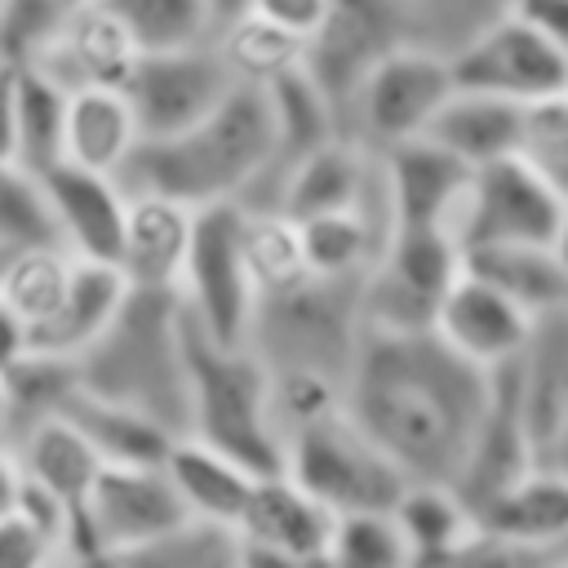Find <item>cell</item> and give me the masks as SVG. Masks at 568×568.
<instances>
[{"label": "cell", "mask_w": 568, "mask_h": 568, "mask_svg": "<svg viewBox=\"0 0 568 568\" xmlns=\"http://www.w3.org/2000/svg\"><path fill=\"white\" fill-rule=\"evenodd\" d=\"M488 390L493 373L462 359L430 328H364L342 408L395 457L408 479L453 484L488 408Z\"/></svg>", "instance_id": "obj_1"}, {"label": "cell", "mask_w": 568, "mask_h": 568, "mask_svg": "<svg viewBox=\"0 0 568 568\" xmlns=\"http://www.w3.org/2000/svg\"><path fill=\"white\" fill-rule=\"evenodd\" d=\"M275 155V111L262 84H231L195 124L142 138L115 173L124 191H155L191 209L244 200Z\"/></svg>", "instance_id": "obj_2"}, {"label": "cell", "mask_w": 568, "mask_h": 568, "mask_svg": "<svg viewBox=\"0 0 568 568\" xmlns=\"http://www.w3.org/2000/svg\"><path fill=\"white\" fill-rule=\"evenodd\" d=\"M80 390L124 404L164 430H186L182 302L173 288H129L111 324L75 359Z\"/></svg>", "instance_id": "obj_3"}, {"label": "cell", "mask_w": 568, "mask_h": 568, "mask_svg": "<svg viewBox=\"0 0 568 568\" xmlns=\"http://www.w3.org/2000/svg\"><path fill=\"white\" fill-rule=\"evenodd\" d=\"M359 280L364 275H302L288 288L257 293L244 346L266 373H320L346 386L364 337Z\"/></svg>", "instance_id": "obj_4"}, {"label": "cell", "mask_w": 568, "mask_h": 568, "mask_svg": "<svg viewBox=\"0 0 568 568\" xmlns=\"http://www.w3.org/2000/svg\"><path fill=\"white\" fill-rule=\"evenodd\" d=\"M186 351V435L231 453L253 475L280 470V430L271 422L266 368L248 346L204 337L182 311Z\"/></svg>", "instance_id": "obj_5"}, {"label": "cell", "mask_w": 568, "mask_h": 568, "mask_svg": "<svg viewBox=\"0 0 568 568\" xmlns=\"http://www.w3.org/2000/svg\"><path fill=\"white\" fill-rule=\"evenodd\" d=\"M280 470L315 493L328 510H390L408 475L395 457L351 422L346 408H333L284 435Z\"/></svg>", "instance_id": "obj_6"}, {"label": "cell", "mask_w": 568, "mask_h": 568, "mask_svg": "<svg viewBox=\"0 0 568 568\" xmlns=\"http://www.w3.org/2000/svg\"><path fill=\"white\" fill-rule=\"evenodd\" d=\"M186 515L160 462H102L67 541V559H124Z\"/></svg>", "instance_id": "obj_7"}, {"label": "cell", "mask_w": 568, "mask_h": 568, "mask_svg": "<svg viewBox=\"0 0 568 568\" xmlns=\"http://www.w3.org/2000/svg\"><path fill=\"white\" fill-rule=\"evenodd\" d=\"M462 271V244L448 226H390L382 253L359 280L364 328H430L444 288Z\"/></svg>", "instance_id": "obj_8"}, {"label": "cell", "mask_w": 568, "mask_h": 568, "mask_svg": "<svg viewBox=\"0 0 568 568\" xmlns=\"http://www.w3.org/2000/svg\"><path fill=\"white\" fill-rule=\"evenodd\" d=\"M448 93H453L448 58L435 49L395 40L359 75V84L342 111V133L359 138L373 151H386L395 142L422 138Z\"/></svg>", "instance_id": "obj_9"}, {"label": "cell", "mask_w": 568, "mask_h": 568, "mask_svg": "<svg viewBox=\"0 0 568 568\" xmlns=\"http://www.w3.org/2000/svg\"><path fill=\"white\" fill-rule=\"evenodd\" d=\"M240 213H244L240 200H217L195 209L191 248L178 280V302L186 320L222 346H244L248 315L257 302L240 248Z\"/></svg>", "instance_id": "obj_10"}, {"label": "cell", "mask_w": 568, "mask_h": 568, "mask_svg": "<svg viewBox=\"0 0 568 568\" xmlns=\"http://www.w3.org/2000/svg\"><path fill=\"white\" fill-rule=\"evenodd\" d=\"M564 213L568 200L537 164L524 155H501L470 173L453 235L462 253L493 244H555Z\"/></svg>", "instance_id": "obj_11"}, {"label": "cell", "mask_w": 568, "mask_h": 568, "mask_svg": "<svg viewBox=\"0 0 568 568\" xmlns=\"http://www.w3.org/2000/svg\"><path fill=\"white\" fill-rule=\"evenodd\" d=\"M462 559H568V475L532 462L484 497Z\"/></svg>", "instance_id": "obj_12"}, {"label": "cell", "mask_w": 568, "mask_h": 568, "mask_svg": "<svg viewBox=\"0 0 568 568\" xmlns=\"http://www.w3.org/2000/svg\"><path fill=\"white\" fill-rule=\"evenodd\" d=\"M453 89H475V93H497L510 102H532L568 89V58L537 31L528 27L515 9L479 27L466 44L448 53Z\"/></svg>", "instance_id": "obj_13"}, {"label": "cell", "mask_w": 568, "mask_h": 568, "mask_svg": "<svg viewBox=\"0 0 568 568\" xmlns=\"http://www.w3.org/2000/svg\"><path fill=\"white\" fill-rule=\"evenodd\" d=\"M235 84L231 67L222 62L217 44H186V49H160L138 53L124 75V98L133 106L142 138H164L186 124H195L204 111H213L226 89Z\"/></svg>", "instance_id": "obj_14"}, {"label": "cell", "mask_w": 568, "mask_h": 568, "mask_svg": "<svg viewBox=\"0 0 568 568\" xmlns=\"http://www.w3.org/2000/svg\"><path fill=\"white\" fill-rule=\"evenodd\" d=\"M333 519L337 510H328L293 475L262 470L235 515L240 564H324Z\"/></svg>", "instance_id": "obj_15"}, {"label": "cell", "mask_w": 568, "mask_h": 568, "mask_svg": "<svg viewBox=\"0 0 568 568\" xmlns=\"http://www.w3.org/2000/svg\"><path fill=\"white\" fill-rule=\"evenodd\" d=\"M430 333L453 346L462 359L479 364V368H501L510 359H519L528 333H532V311H524L510 293H501L493 280H484L479 271H470L462 262L457 280L444 288Z\"/></svg>", "instance_id": "obj_16"}, {"label": "cell", "mask_w": 568, "mask_h": 568, "mask_svg": "<svg viewBox=\"0 0 568 568\" xmlns=\"http://www.w3.org/2000/svg\"><path fill=\"white\" fill-rule=\"evenodd\" d=\"M395 40H399V22H395V4L390 0H333L324 22L306 36L302 71L333 102L337 124H342V111H346L359 75Z\"/></svg>", "instance_id": "obj_17"}, {"label": "cell", "mask_w": 568, "mask_h": 568, "mask_svg": "<svg viewBox=\"0 0 568 568\" xmlns=\"http://www.w3.org/2000/svg\"><path fill=\"white\" fill-rule=\"evenodd\" d=\"M36 182H40V195L53 222V240L71 257L115 262L124 204H129V191L120 186V178L58 160L44 173H36Z\"/></svg>", "instance_id": "obj_18"}, {"label": "cell", "mask_w": 568, "mask_h": 568, "mask_svg": "<svg viewBox=\"0 0 568 568\" xmlns=\"http://www.w3.org/2000/svg\"><path fill=\"white\" fill-rule=\"evenodd\" d=\"M382 173H386V200H390L395 226H448L453 231L475 169L422 133V138L386 146Z\"/></svg>", "instance_id": "obj_19"}, {"label": "cell", "mask_w": 568, "mask_h": 568, "mask_svg": "<svg viewBox=\"0 0 568 568\" xmlns=\"http://www.w3.org/2000/svg\"><path fill=\"white\" fill-rule=\"evenodd\" d=\"M195 209L155 191H129L115 271L129 288H173L182 280V262L191 248Z\"/></svg>", "instance_id": "obj_20"}, {"label": "cell", "mask_w": 568, "mask_h": 568, "mask_svg": "<svg viewBox=\"0 0 568 568\" xmlns=\"http://www.w3.org/2000/svg\"><path fill=\"white\" fill-rule=\"evenodd\" d=\"M133 58H138V44L120 27V18L102 0H93L80 13H71L27 62L71 93L84 84H124Z\"/></svg>", "instance_id": "obj_21"}, {"label": "cell", "mask_w": 568, "mask_h": 568, "mask_svg": "<svg viewBox=\"0 0 568 568\" xmlns=\"http://www.w3.org/2000/svg\"><path fill=\"white\" fill-rule=\"evenodd\" d=\"M515 382L532 453L541 457L568 413V306L532 315V333L515 359Z\"/></svg>", "instance_id": "obj_22"}, {"label": "cell", "mask_w": 568, "mask_h": 568, "mask_svg": "<svg viewBox=\"0 0 568 568\" xmlns=\"http://www.w3.org/2000/svg\"><path fill=\"white\" fill-rule=\"evenodd\" d=\"M129 284L115 271V262H89L75 257L71 266V284L58 302V311L31 328V351L36 355H53V359H80L84 346L111 324V315L120 311Z\"/></svg>", "instance_id": "obj_23"}, {"label": "cell", "mask_w": 568, "mask_h": 568, "mask_svg": "<svg viewBox=\"0 0 568 568\" xmlns=\"http://www.w3.org/2000/svg\"><path fill=\"white\" fill-rule=\"evenodd\" d=\"M22 475L31 484H40L44 493H53L75 524V510L93 484V475L102 470V453L93 448V439L67 417V413H49L40 422H31L22 435L9 439Z\"/></svg>", "instance_id": "obj_24"}, {"label": "cell", "mask_w": 568, "mask_h": 568, "mask_svg": "<svg viewBox=\"0 0 568 568\" xmlns=\"http://www.w3.org/2000/svg\"><path fill=\"white\" fill-rule=\"evenodd\" d=\"M138 142L142 133L120 84H84L67 93L62 160L98 173H120Z\"/></svg>", "instance_id": "obj_25"}, {"label": "cell", "mask_w": 568, "mask_h": 568, "mask_svg": "<svg viewBox=\"0 0 568 568\" xmlns=\"http://www.w3.org/2000/svg\"><path fill=\"white\" fill-rule=\"evenodd\" d=\"M160 466H164L173 493L182 497L186 515L217 519V524H235V515L253 488V470L244 462H235L231 453H222L186 430L169 439Z\"/></svg>", "instance_id": "obj_26"}, {"label": "cell", "mask_w": 568, "mask_h": 568, "mask_svg": "<svg viewBox=\"0 0 568 568\" xmlns=\"http://www.w3.org/2000/svg\"><path fill=\"white\" fill-rule=\"evenodd\" d=\"M519 120H524V102L475 93V89H453L430 115L426 138L448 146L470 169H479L488 160L519 155Z\"/></svg>", "instance_id": "obj_27"}, {"label": "cell", "mask_w": 568, "mask_h": 568, "mask_svg": "<svg viewBox=\"0 0 568 568\" xmlns=\"http://www.w3.org/2000/svg\"><path fill=\"white\" fill-rule=\"evenodd\" d=\"M404 541H408V559L426 564V559H462L470 537H475V510L466 506V497L444 484V479H408L390 506Z\"/></svg>", "instance_id": "obj_28"}, {"label": "cell", "mask_w": 568, "mask_h": 568, "mask_svg": "<svg viewBox=\"0 0 568 568\" xmlns=\"http://www.w3.org/2000/svg\"><path fill=\"white\" fill-rule=\"evenodd\" d=\"M386 209H333L302 217V253L311 275H364L390 235Z\"/></svg>", "instance_id": "obj_29"}, {"label": "cell", "mask_w": 568, "mask_h": 568, "mask_svg": "<svg viewBox=\"0 0 568 568\" xmlns=\"http://www.w3.org/2000/svg\"><path fill=\"white\" fill-rule=\"evenodd\" d=\"M462 262L484 280H493L532 315L568 306V266L555 253V244H493L462 253Z\"/></svg>", "instance_id": "obj_30"}, {"label": "cell", "mask_w": 568, "mask_h": 568, "mask_svg": "<svg viewBox=\"0 0 568 568\" xmlns=\"http://www.w3.org/2000/svg\"><path fill=\"white\" fill-rule=\"evenodd\" d=\"M213 44L222 53V62L231 67V75L240 84H275L280 75L297 71L302 67V53H306V40L284 31L280 22L253 13V9H240L235 18L217 22L213 31Z\"/></svg>", "instance_id": "obj_31"}, {"label": "cell", "mask_w": 568, "mask_h": 568, "mask_svg": "<svg viewBox=\"0 0 568 568\" xmlns=\"http://www.w3.org/2000/svg\"><path fill=\"white\" fill-rule=\"evenodd\" d=\"M62 129H67V89L49 80L40 67L18 62L13 80V164L27 173H44L62 160Z\"/></svg>", "instance_id": "obj_32"}, {"label": "cell", "mask_w": 568, "mask_h": 568, "mask_svg": "<svg viewBox=\"0 0 568 568\" xmlns=\"http://www.w3.org/2000/svg\"><path fill=\"white\" fill-rule=\"evenodd\" d=\"M62 413L93 439V448L102 453V462H160L173 430H164L160 422L124 408V404H111V399H98L89 390H75L67 395Z\"/></svg>", "instance_id": "obj_33"}, {"label": "cell", "mask_w": 568, "mask_h": 568, "mask_svg": "<svg viewBox=\"0 0 568 568\" xmlns=\"http://www.w3.org/2000/svg\"><path fill=\"white\" fill-rule=\"evenodd\" d=\"M71 266H75V257L58 240H40V244L13 248L0 262V302L27 328H36L58 311V302H62V293L71 284Z\"/></svg>", "instance_id": "obj_34"}, {"label": "cell", "mask_w": 568, "mask_h": 568, "mask_svg": "<svg viewBox=\"0 0 568 568\" xmlns=\"http://www.w3.org/2000/svg\"><path fill=\"white\" fill-rule=\"evenodd\" d=\"M240 248H244V266L257 293H275L297 284L306 271V253H302V231L284 209H248L240 204Z\"/></svg>", "instance_id": "obj_35"}, {"label": "cell", "mask_w": 568, "mask_h": 568, "mask_svg": "<svg viewBox=\"0 0 568 568\" xmlns=\"http://www.w3.org/2000/svg\"><path fill=\"white\" fill-rule=\"evenodd\" d=\"M138 53H160V49H186L204 44L217 31L213 0H102Z\"/></svg>", "instance_id": "obj_36"}, {"label": "cell", "mask_w": 568, "mask_h": 568, "mask_svg": "<svg viewBox=\"0 0 568 568\" xmlns=\"http://www.w3.org/2000/svg\"><path fill=\"white\" fill-rule=\"evenodd\" d=\"M390 4H395L399 40L435 49L444 58L510 9V0H390Z\"/></svg>", "instance_id": "obj_37"}, {"label": "cell", "mask_w": 568, "mask_h": 568, "mask_svg": "<svg viewBox=\"0 0 568 568\" xmlns=\"http://www.w3.org/2000/svg\"><path fill=\"white\" fill-rule=\"evenodd\" d=\"M120 564L226 568V564H240V537H235V524H217V519H200V515H182L173 528H164L160 537L142 541V546L129 550Z\"/></svg>", "instance_id": "obj_38"}, {"label": "cell", "mask_w": 568, "mask_h": 568, "mask_svg": "<svg viewBox=\"0 0 568 568\" xmlns=\"http://www.w3.org/2000/svg\"><path fill=\"white\" fill-rule=\"evenodd\" d=\"M324 564L346 568H399L408 559V541L390 510H342L333 519V541Z\"/></svg>", "instance_id": "obj_39"}, {"label": "cell", "mask_w": 568, "mask_h": 568, "mask_svg": "<svg viewBox=\"0 0 568 568\" xmlns=\"http://www.w3.org/2000/svg\"><path fill=\"white\" fill-rule=\"evenodd\" d=\"M40 240H53V222H49L36 173H27L13 160H0V253L40 244Z\"/></svg>", "instance_id": "obj_40"}, {"label": "cell", "mask_w": 568, "mask_h": 568, "mask_svg": "<svg viewBox=\"0 0 568 568\" xmlns=\"http://www.w3.org/2000/svg\"><path fill=\"white\" fill-rule=\"evenodd\" d=\"M519 155L528 164H537L555 186L568 178V93H550V98L524 102Z\"/></svg>", "instance_id": "obj_41"}, {"label": "cell", "mask_w": 568, "mask_h": 568, "mask_svg": "<svg viewBox=\"0 0 568 568\" xmlns=\"http://www.w3.org/2000/svg\"><path fill=\"white\" fill-rule=\"evenodd\" d=\"M84 4L93 0H0V58L27 62Z\"/></svg>", "instance_id": "obj_42"}, {"label": "cell", "mask_w": 568, "mask_h": 568, "mask_svg": "<svg viewBox=\"0 0 568 568\" xmlns=\"http://www.w3.org/2000/svg\"><path fill=\"white\" fill-rule=\"evenodd\" d=\"M58 559H62V541L49 524H40L22 506L0 515V568H40Z\"/></svg>", "instance_id": "obj_43"}, {"label": "cell", "mask_w": 568, "mask_h": 568, "mask_svg": "<svg viewBox=\"0 0 568 568\" xmlns=\"http://www.w3.org/2000/svg\"><path fill=\"white\" fill-rule=\"evenodd\" d=\"M328 4H333V0H248V9H253V13H262V18L280 22L284 31L302 36V40L324 22Z\"/></svg>", "instance_id": "obj_44"}, {"label": "cell", "mask_w": 568, "mask_h": 568, "mask_svg": "<svg viewBox=\"0 0 568 568\" xmlns=\"http://www.w3.org/2000/svg\"><path fill=\"white\" fill-rule=\"evenodd\" d=\"M510 9L568 58V0H510Z\"/></svg>", "instance_id": "obj_45"}, {"label": "cell", "mask_w": 568, "mask_h": 568, "mask_svg": "<svg viewBox=\"0 0 568 568\" xmlns=\"http://www.w3.org/2000/svg\"><path fill=\"white\" fill-rule=\"evenodd\" d=\"M31 355V328L0 302V377Z\"/></svg>", "instance_id": "obj_46"}, {"label": "cell", "mask_w": 568, "mask_h": 568, "mask_svg": "<svg viewBox=\"0 0 568 568\" xmlns=\"http://www.w3.org/2000/svg\"><path fill=\"white\" fill-rule=\"evenodd\" d=\"M13 80L18 62L0 58V160H13Z\"/></svg>", "instance_id": "obj_47"}, {"label": "cell", "mask_w": 568, "mask_h": 568, "mask_svg": "<svg viewBox=\"0 0 568 568\" xmlns=\"http://www.w3.org/2000/svg\"><path fill=\"white\" fill-rule=\"evenodd\" d=\"M18 493H22V466H18L13 448L0 444V515L18 506Z\"/></svg>", "instance_id": "obj_48"}, {"label": "cell", "mask_w": 568, "mask_h": 568, "mask_svg": "<svg viewBox=\"0 0 568 568\" xmlns=\"http://www.w3.org/2000/svg\"><path fill=\"white\" fill-rule=\"evenodd\" d=\"M537 462H550V466H559V470L568 475V413H564V422H559V430H555V439L546 444V453H541Z\"/></svg>", "instance_id": "obj_49"}, {"label": "cell", "mask_w": 568, "mask_h": 568, "mask_svg": "<svg viewBox=\"0 0 568 568\" xmlns=\"http://www.w3.org/2000/svg\"><path fill=\"white\" fill-rule=\"evenodd\" d=\"M240 9H248V0H213V13H217V22H226V18H235Z\"/></svg>", "instance_id": "obj_50"}, {"label": "cell", "mask_w": 568, "mask_h": 568, "mask_svg": "<svg viewBox=\"0 0 568 568\" xmlns=\"http://www.w3.org/2000/svg\"><path fill=\"white\" fill-rule=\"evenodd\" d=\"M555 253H559L564 266H568V213H564V226H559V235H555Z\"/></svg>", "instance_id": "obj_51"}, {"label": "cell", "mask_w": 568, "mask_h": 568, "mask_svg": "<svg viewBox=\"0 0 568 568\" xmlns=\"http://www.w3.org/2000/svg\"><path fill=\"white\" fill-rule=\"evenodd\" d=\"M0 444H9V404H4V386H0Z\"/></svg>", "instance_id": "obj_52"}, {"label": "cell", "mask_w": 568, "mask_h": 568, "mask_svg": "<svg viewBox=\"0 0 568 568\" xmlns=\"http://www.w3.org/2000/svg\"><path fill=\"white\" fill-rule=\"evenodd\" d=\"M564 93H568V89H564Z\"/></svg>", "instance_id": "obj_53"}]
</instances>
